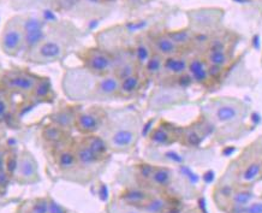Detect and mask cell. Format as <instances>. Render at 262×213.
I'll use <instances>...</instances> for the list:
<instances>
[{"instance_id": "6da1fadb", "label": "cell", "mask_w": 262, "mask_h": 213, "mask_svg": "<svg viewBox=\"0 0 262 213\" xmlns=\"http://www.w3.org/2000/svg\"><path fill=\"white\" fill-rule=\"evenodd\" d=\"M140 121L133 113L117 112L107 115L101 135L107 141L111 152L127 153L139 140Z\"/></svg>"}, {"instance_id": "7a4b0ae2", "label": "cell", "mask_w": 262, "mask_h": 213, "mask_svg": "<svg viewBox=\"0 0 262 213\" xmlns=\"http://www.w3.org/2000/svg\"><path fill=\"white\" fill-rule=\"evenodd\" d=\"M100 76H95L84 68H72L65 71L61 87L71 100H95L96 84Z\"/></svg>"}, {"instance_id": "3957f363", "label": "cell", "mask_w": 262, "mask_h": 213, "mask_svg": "<svg viewBox=\"0 0 262 213\" xmlns=\"http://www.w3.org/2000/svg\"><path fill=\"white\" fill-rule=\"evenodd\" d=\"M40 77L39 75L24 69H11V70L3 71L0 73V92H4L11 97L18 94L29 98Z\"/></svg>"}, {"instance_id": "277c9868", "label": "cell", "mask_w": 262, "mask_h": 213, "mask_svg": "<svg viewBox=\"0 0 262 213\" xmlns=\"http://www.w3.org/2000/svg\"><path fill=\"white\" fill-rule=\"evenodd\" d=\"M65 50H67V46H65L60 30H54L50 35L46 34L45 39L35 49L26 53V60L40 65L56 63L64 57Z\"/></svg>"}, {"instance_id": "5b68a950", "label": "cell", "mask_w": 262, "mask_h": 213, "mask_svg": "<svg viewBox=\"0 0 262 213\" xmlns=\"http://www.w3.org/2000/svg\"><path fill=\"white\" fill-rule=\"evenodd\" d=\"M0 49L3 53L9 57H17L23 52L24 46V33L22 27V17H12L6 22L0 34Z\"/></svg>"}, {"instance_id": "8992f818", "label": "cell", "mask_w": 262, "mask_h": 213, "mask_svg": "<svg viewBox=\"0 0 262 213\" xmlns=\"http://www.w3.org/2000/svg\"><path fill=\"white\" fill-rule=\"evenodd\" d=\"M83 64V68L95 76H106L113 74L115 58L105 50L88 49L77 54Z\"/></svg>"}, {"instance_id": "52a82bcc", "label": "cell", "mask_w": 262, "mask_h": 213, "mask_svg": "<svg viewBox=\"0 0 262 213\" xmlns=\"http://www.w3.org/2000/svg\"><path fill=\"white\" fill-rule=\"evenodd\" d=\"M108 113L101 108L78 110L76 116L74 129L82 136L92 135L101 132Z\"/></svg>"}, {"instance_id": "ba28073f", "label": "cell", "mask_w": 262, "mask_h": 213, "mask_svg": "<svg viewBox=\"0 0 262 213\" xmlns=\"http://www.w3.org/2000/svg\"><path fill=\"white\" fill-rule=\"evenodd\" d=\"M13 181L19 184H35L40 181L39 164L32 152L23 150L17 156V163L12 175Z\"/></svg>"}, {"instance_id": "9c48e42d", "label": "cell", "mask_w": 262, "mask_h": 213, "mask_svg": "<svg viewBox=\"0 0 262 213\" xmlns=\"http://www.w3.org/2000/svg\"><path fill=\"white\" fill-rule=\"evenodd\" d=\"M187 99L184 89L177 87H160L151 92L148 108L151 111H161V110L171 109L176 105L182 104Z\"/></svg>"}, {"instance_id": "30bf717a", "label": "cell", "mask_w": 262, "mask_h": 213, "mask_svg": "<svg viewBox=\"0 0 262 213\" xmlns=\"http://www.w3.org/2000/svg\"><path fill=\"white\" fill-rule=\"evenodd\" d=\"M51 156L53 159V164L56 165L58 173L64 175L65 178H70L72 175L77 174L78 161L74 146V139L67 145L58 147L57 150L52 151Z\"/></svg>"}, {"instance_id": "8fae6325", "label": "cell", "mask_w": 262, "mask_h": 213, "mask_svg": "<svg viewBox=\"0 0 262 213\" xmlns=\"http://www.w3.org/2000/svg\"><path fill=\"white\" fill-rule=\"evenodd\" d=\"M244 106L237 100L223 99L214 102L212 109V119L219 124H231L243 118Z\"/></svg>"}, {"instance_id": "7c38bea8", "label": "cell", "mask_w": 262, "mask_h": 213, "mask_svg": "<svg viewBox=\"0 0 262 213\" xmlns=\"http://www.w3.org/2000/svg\"><path fill=\"white\" fill-rule=\"evenodd\" d=\"M182 128L172 124L170 122L161 121L148 134V141L154 147H167L179 142Z\"/></svg>"}, {"instance_id": "4fadbf2b", "label": "cell", "mask_w": 262, "mask_h": 213, "mask_svg": "<svg viewBox=\"0 0 262 213\" xmlns=\"http://www.w3.org/2000/svg\"><path fill=\"white\" fill-rule=\"evenodd\" d=\"M22 27L24 33V52H29L39 45L46 36L43 22L34 16L22 17Z\"/></svg>"}, {"instance_id": "5bb4252c", "label": "cell", "mask_w": 262, "mask_h": 213, "mask_svg": "<svg viewBox=\"0 0 262 213\" xmlns=\"http://www.w3.org/2000/svg\"><path fill=\"white\" fill-rule=\"evenodd\" d=\"M41 139H42L43 145L47 147L50 152L72 141L70 130L61 128V126L53 124L51 122L43 125L41 129Z\"/></svg>"}, {"instance_id": "9a60e30c", "label": "cell", "mask_w": 262, "mask_h": 213, "mask_svg": "<svg viewBox=\"0 0 262 213\" xmlns=\"http://www.w3.org/2000/svg\"><path fill=\"white\" fill-rule=\"evenodd\" d=\"M74 146L77 156L78 161V170L77 173H87L91 174L92 170H94L99 164L103 163V160L92 152L84 143H82L80 139L74 140Z\"/></svg>"}, {"instance_id": "2e32d148", "label": "cell", "mask_w": 262, "mask_h": 213, "mask_svg": "<svg viewBox=\"0 0 262 213\" xmlns=\"http://www.w3.org/2000/svg\"><path fill=\"white\" fill-rule=\"evenodd\" d=\"M119 97V80L115 74L100 76L96 84L95 100L105 101Z\"/></svg>"}, {"instance_id": "e0dca14e", "label": "cell", "mask_w": 262, "mask_h": 213, "mask_svg": "<svg viewBox=\"0 0 262 213\" xmlns=\"http://www.w3.org/2000/svg\"><path fill=\"white\" fill-rule=\"evenodd\" d=\"M223 13L218 10L202 9L189 13L190 25L198 29H208L218 25Z\"/></svg>"}, {"instance_id": "ac0fdd59", "label": "cell", "mask_w": 262, "mask_h": 213, "mask_svg": "<svg viewBox=\"0 0 262 213\" xmlns=\"http://www.w3.org/2000/svg\"><path fill=\"white\" fill-rule=\"evenodd\" d=\"M77 112L78 109H76L75 106L60 105L59 108L54 110V111L51 113L48 119H50V122L53 123V124H57L61 126V128L70 130L71 132V129H74Z\"/></svg>"}, {"instance_id": "d6986e66", "label": "cell", "mask_w": 262, "mask_h": 213, "mask_svg": "<svg viewBox=\"0 0 262 213\" xmlns=\"http://www.w3.org/2000/svg\"><path fill=\"white\" fill-rule=\"evenodd\" d=\"M154 194L142 188H126L119 194L118 200L123 204L144 208Z\"/></svg>"}, {"instance_id": "ffe728a7", "label": "cell", "mask_w": 262, "mask_h": 213, "mask_svg": "<svg viewBox=\"0 0 262 213\" xmlns=\"http://www.w3.org/2000/svg\"><path fill=\"white\" fill-rule=\"evenodd\" d=\"M188 74L196 84L206 86L208 84V82H211L208 75V63L205 58L194 57L189 59Z\"/></svg>"}, {"instance_id": "44dd1931", "label": "cell", "mask_w": 262, "mask_h": 213, "mask_svg": "<svg viewBox=\"0 0 262 213\" xmlns=\"http://www.w3.org/2000/svg\"><path fill=\"white\" fill-rule=\"evenodd\" d=\"M80 141L82 143H84L93 153L96 154L100 159L105 161L110 157V146L106 141L105 137L99 134H92V135H84L82 136Z\"/></svg>"}, {"instance_id": "7402d4cb", "label": "cell", "mask_w": 262, "mask_h": 213, "mask_svg": "<svg viewBox=\"0 0 262 213\" xmlns=\"http://www.w3.org/2000/svg\"><path fill=\"white\" fill-rule=\"evenodd\" d=\"M54 97H56V93H54V89L52 87L50 78L40 77L32 94L29 95V99L35 104H43V102L51 104V102L54 101Z\"/></svg>"}, {"instance_id": "603a6c76", "label": "cell", "mask_w": 262, "mask_h": 213, "mask_svg": "<svg viewBox=\"0 0 262 213\" xmlns=\"http://www.w3.org/2000/svg\"><path fill=\"white\" fill-rule=\"evenodd\" d=\"M188 63L189 59L181 56V54H174V56L166 57L164 59L163 73H166L168 76L173 78L182 76V75L188 73Z\"/></svg>"}, {"instance_id": "cb8c5ba5", "label": "cell", "mask_w": 262, "mask_h": 213, "mask_svg": "<svg viewBox=\"0 0 262 213\" xmlns=\"http://www.w3.org/2000/svg\"><path fill=\"white\" fill-rule=\"evenodd\" d=\"M227 201H229L230 207L232 209H243L247 205L253 201L254 194L250 189L248 188H236L231 189L226 193Z\"/></svg>"}, {"instance_id": "d4e9b609", "label": "cell", "mask_w": 262, "mask_h": 213, "mask_svg": "<svg viewBox=\"0 0 262 213\" xmlns=\"http://www.w3.org/2000/svg\"><path fill=\"white\" fill-rule=\"evenodd\" d=\"M172 181H173V173L170 167L154 165L153 173H151L147 184L155 189H165L170 187Z\"/></svg>"}, {"instance_id": "484cf974", "label": "cell", "mask_w": 262, "mask_h": 213, "mask_svg": "<svg viewBox=\"0 0 262 213\" xmlns=\"http://www.w3.org/2000/svg\"><path fill=\"white\" fill-rule=\"evenodd\" d=\"M153 51L155 53L160 54L161 57L166 58L174 56V54H178L179 47L173 42V40L168 36V34L165 33L154 37Z\"/></svg>"}, {"instance_id": "4316f807", "label": "cell", "mask_w": 262, "mask_h": 213, "mask_svg": "<svg viewBox=\"0 0 262 213\" xmlns=\"http://www.w3.org/2000/svg\"><path fill=\"white\" fill-rule=\"evenodd\" d=\"M143 86V78L139 73L119 81V97H133L141 91Z\"/></svg>"}, {"instance_id": "83f0119b", "label": "cell", "mask_w": 262, "mask_h": 213, "mask_svg": "<svg viewBox=\"0 0 262 213\" xmlns=\"http://www.w3.org/2000/svg\"><path fill=\"white\" fill-rule=\"evenodd\" d=\"M203 136H205V133L199 126H187V128H182L179 142L183 146L198 147L201 145Z\"/></svg>"}, {"instance_id": "f1b7e54d", "label": "cell", "mask_w": 262, "mask_h": 213, "mask_svg": "<svg viewBox=\"0 0 262 213\" xmlns=\"http://www.w3.org/2000/svg\"><path fill=\"white\" fill-rule=\"evenodd\" d=\"M262 174V161L253 160L248 163L246 166L241 170L239 173V181L241 183L250 184L254 183L255 181L260 177Z\"/></svg>"}, {"instance_id": "f546056e", "label": "cell", "mask_w": 262, "mask_h": 213, "mask_svg": "<svg viewBox=\"0 0 262 213\" xmlns=\"http://www.w3.org/2000/svg\"><path fill=\"white\" fill-rule=\"evenodd\" d=\"M143 209L147 213H170L172 206L163 195L154 194Z\"/></svg>"}, {"instance_id": "4dcf8cb0", "label": "cell", "mask_w": 262, "mask_h": 213, "mask_svg": "<svg viewBox=\"0 0 262 213\" xmlns=\"http://www.w3.org/2000/svg\"><path fill=\"white\" fill-rule=\"evenodd\" d=\"M164 57H161L160 54L154 52L149 58V60H148L146 65L143 67L144 74H146L148 77L151 78L160 76L164 71Z\"/></svg>"}, {"instance_id": "1f68e13d", "label": "cell", "mask_w": 262, "mask_h": 213, "mask_svg": "<svg viewBox=\"0 0 262 213\" xmlns=\"http://www.w3.org/2000/svg\"><path fill=\"white\" fill-rule=\"evenodd\" d=\"M205 59L207 60V63L208 64L216 65V67H220V68H226L230 61L229 54H227L226 50L207 51Z\"/></svg>"}, {"instance_id": "d6a6232c", "label": "cell", "mask_w": 262, "mask_h": 213, "mask_svg": "<svg viewBox=\"0 0 262 213\" xmlns=\"http://www.w3.org/2000/svg\"><path fill=\"white\" fill-rule=\"evenodd\" d=\"M168 36L173 40V42L181 49L183 46H188L189 44L194 42V32L190 29H179L174 32L167 33Z\"/></svg>"}, {"instance_id": "836d02e7", "label": "cell", "mask_w": 262, "mask_h": 213, "mask_svg": "<svg viewBox=\"0 0 262 213\" xmlns=\"http://www.w3.org/2000/svg\"><path fill=\"white\" fill-rule=\"evenodd\" d=\"M137 68H139V65H137L135 59L126 60L120 63L118 67H115V69H113V74H115L116 77L120 81L131 76V75L139 73V71H137Z\"/></svg>"}, {"instance_id": "e575fe53", "label": "cell", "mask_w": 262, "mask_h": 213, "mask_svg": "<svg viewBox=\"0 0 262 213\" xmlns=\"http://www.w3.org/2000/svg\"><path fill=\"white\" fill-rule=\"evenodd\" d=\"M154 53V51L151 50V47L146 42H139L136 45L135 51H134V59L137 63L139 67H144L151 54Z\"/></svg>"}, {"instance_id": "d590c367", "label": "cell", "mask_w": 262, "mask_h": 213, "mask_svg": "<svg viewBox=\"0 0 262 213\" xmlns=\"http://www.w3.org/2000/svg\"><path fill=\"white\" fill-rule=\"evenodd\" d=\"M12 110L11 95L6 94L4 92H0V124L6 122L10 117Z\"/></svg>"}, {"instance_id": "8d00e7d4", "label": "cell", "mask_w": 262, "mask_h": 213, "mask_svg": "<svg viewBox=\"0 0 262 213\" xmlns=\"http://www.w3.org/2000/svg\"><path fill=\"white\" fill-rule=\"evenodd\" d=\"M154 165L151 164H146V163H141L137 164L136 166V174H137V178L142 184H147L148 181H149L150 175L153 173Z\"/></svg>"}, {"instance_id": "74e56055", "label": "cell", "mask_w": 262, "mask_h": 213, "mask_svg": "<svg viewBox=\"0 0 262 213\" xmlns=\"http://www.w3.org/2000/svg\"><path fill=\"white\" fill-rule=\"evenodd\" d=\"M108 211L110 213H147L143 208L123 204V202H120L119 200L118 202H115V204L111 205Z\"/></svg>"}, {"instance_id": "f35d334b", "label": "cell", "mask_w": 262, "mask_h": 213, "mask_svg": "<svg viewBox=\"0 0 262 213\" xmlns=\"http://www.w3.org/2000/svg\"><path fill=\"white\" fill-rule=\"evenodd\" d=\"M29 208L34 213H50L48 208V199L47 198H39L30 202Z\"/></svg>"}, {"instance_id": "ab89813d", "label": "cell", "mask_w": 262, "mask_h": 213, "mask_svg": "<svg viewBox=\"0 0 262 213\" xmlns=\"http://www.w3.org/2000/svg\"><path fill=\"white\" fill-rule=\"evenodd\" d=\"M242 211L243 213H262V200L251 201Z\"/></svg>"}, {"instance_id": "60d3db41", "label": "cell", "mask_w": 262, "mask_h": 213, "mask_svg": "<svg viewBox=\"0 0 262 213\" xmlns=\"http://www.w3.org/2000/svg\"><path fill=\"white\" fill-rule=\"evenodd\" d=\"M223 73H224V68L208 64V75H209V80L211 81L219 80V78L222 77Z\"/></svg>"}, {"instance_id": "b9f144b4", "label": "cell", "mask_w": 262, "mask_h": 213, "mask_svg": "<svg viewBox=\"0 0 262 213\" xmlns=\"http://www.w3.org/2000/svg\"><path fill=\"white\" fill-rule=\"evenodd\" d=\"M5 136V132H4V129L3 128H0V140L3 139V137Z\"/></svg>"}, {"instance_id": "7bdbcfd3", "label": "cell", "mask_w": 262, "mask_h": 213, "mask_svg": "<svg viewBox=\"0 0 262 213\" xmlns=\"http://www.w3.org/2000/svg\"><path fill=\"white\" fill-rule=\"evenodd\" d=\"M24 213H34V212L32 211V209H30V208H29V206H28V208H27V209H26V212H24Z\"/></svg>"}, {"instance_id": "ee69618b", "label": "cell", "mask_w": 262, "mask_h": 213, "mask_svg": "<svg viewBox=\"0 0 262 213\" xmlns=\"http://www.w3.org/2000/svg\"><path fill=\"white\" fill-rule=\"evenodd\" d=\"M3 193H4V190H3V189H2V188H0V195H2Z\"/></svg>"}, {"instance_id": "f6af8a7d", "label": "cell", "mask_w": 262, "mask_h": 213, "mask_svg": "<svg viewBox=\"0 0 262 213\" xmlns=\"http://www.w3.org/2000/svg\"><path fill=\"white\" fill-rule=\"evenodd\" d=\"M3 147H4V145H2V142H0V150H2Z\"/></svg>"}]
</instances>
